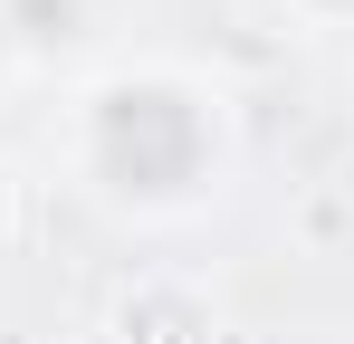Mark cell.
I'll use <instances>...</instances> for the list:
<instances>
[{"label":"cell","mask_w":354,"mask_h":344,"mask_svg":"<svg viewBox=\"0 0 354 344\" xmlns=\"http://www.w3.org/2000/svg\"><path fill=\"white\" fill-rule=\"evenodd\" d=\"M67 182L124 229H182L239 182V106L192 57H106L58 124Z\"/></svg>","instance_id":"obj_1"},{"label":"cell","mask_w":354,"mask_h":344,"mask_svg":"<svg viewBox=\"0 0 354 344\" xmlns=\"http://www.w3.org/2000/svg\"><path fill=\"white\" fill-rule=\"evenodd\" d=\"M0 29L19 39L29 77H39V67H67V57L106 29V0H0Z\"/></svg>","instance_id":"obj_3"},{"label":"cell","mask_w":354,"mask_h":344,"mask_svg":"<svg viewBox=\"0 0 354 344\" xmlns=\"http://www.w3.org/2000/svg\"><path fill=\"white\" fill-rule=\"evenodd\" d=\"M297 29H335V39H354V0H288Z\"/></svg>","instance_id":"obj_5"},{"label":"cell","mask_w":354,"mask_h":344,"mask_svg":"<svg viewBox=\"0 0 354 344\" xmlns=\"http://www.w3.org/2000/svg\"><path fill=\"white\" fill-rule=\"evenodd\" d=\"M19 229H29V172L0 153V258L19 249Z\"/></svg>","instance_id":"obj_4"},{"label":"cell","mask_w":354,"mask_h":344,"mask_svg":"<svg viewBox=\"0 0 354 344\" xmlns=\"http://www.w3.org/2000/svg\"><path fill=\"white\" fill-rule=\"evenodd\" d=\"M106 344H221V296L192 268H134L106 296Z\"/></svg>","instance_id":"obj_2"},{"label":"cell","mask_w":354,"mask_h":344,"mask_svg":"<svg viewBox=\"0 0 354 344\" xmlns=\"http://www.w3.org/2000/svg\"><path fill=\"white\" fill-rule=\"evenodd\" d=\"M19 86H29V57H19V39H10V29H0V106H10V96H19Z\"/></svg>","instance_id":"obj_6"}]
</instances>
